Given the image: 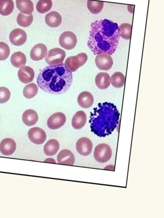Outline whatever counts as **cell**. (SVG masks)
Masks as SVG:
<instances>
[{
    "label": "cell",
    "mask_w": 164,
    "mask_h": 218,
    "mask_svg": "<svg viewBox=\"0 0 164 218\" xmlns=\"http://www.w3.org/2000/svg\"><path fill=\"white\" fill-rule=\"evenodd\" d=\"M87 7L89 11L93 14H98L102 11L104 2L94 1H87Z\"/></svg>",
    "instance_id": "cell-27"
},
{
    "label": "cell",
    "mask_w": 164,
    "mask_h": 218,
    "mask_svg": "<svg viewBox=\"0 0 164 218\" xmlns=\"http://www.w3.org/2000/svg\"><path fill=\"white\" fill-rule=\"evenodd\" d=\"M58 163L61 165H73L75 161V157L73 153L70 150H62L57 155Z\"/></svg>",
    "instance_id": "cell-16"
},
{
    "label": "cell",
    "mask_w": 164,
    "mask_h": 218,
    "mask_svg": "<svg viewBox=\"0 0 164 218\" xmlns=\"http://www.w3.org/2000/svg\"><path fill=\"white\" fill-rule=\"evenodd\" d=\"M18 75L19 79L22 83L28 84L33 80L35 72L33 69L30 67L23 66L19 69Z\"/></svg>",
    "instance_id": "cell-13"
},
{
    "label": "cell",
    "mask_w": 164,
    "mask_h": 218,
    "mask_svg": "<svg viewBox=\"0 0 164 218\" xmlns=\"http://www.w3.org/2000/svg\"><path fill=\"white\" fill-rule=\"evenodd\" d=\"M47 49L46 46L43 44H36L33 47L30 52L31 59L35 61H39L43 59L47 54Z\"/></svg>",
    "instance_id": "cell-14"
},
{
    "label": "cell",
    "mask_w": 164,
    "mask_h": 218,
    "mask_svg": "<svg viewBox=\"0 0 164 218\" xmlns=\"http://www.w3.org/2000/svg\"><path fill=\"white\" fill-rule=\"evenodd\" d=\"M33 15H26L21 13L18 14L17 21L18 24L23 27H27L32 24L33 21Z\"/></svg>",
    "instance_id": "cell-29"
},
{
    "label": "cell",
    "mask_w": 164,
    "mask_h": 218,
    "mask_svg": "<svg viewBox=\"0 0 164 218\" xmlns=\"http://www.w3.org/2000/svg\"><path fill=\"white\" fill-rule=\"evenodd\" d=\"M88 59L87 55L80 53L76 56L68 57L65 61V65L71 72H75L79 68L84 65Z\"/></svg>",
    "instance_id": "cell-5"
},
{
    "label": "cell",
    "mask_w": 164,
    "mask_h": 218,
    "mask_svg": "<svg viewBox=\"0 0 164 218\" xmlns=\"http://www.w3.org/2000/svg\"><path fill=\"white\" fill-rule=\"evenodd\" d=\"M38 92V87L34 83L29 84L26 86L23 89V95L25 98L28 99H32L37 95Z\"/></svg>",
    "instance_id": "cell-30"
},
{
    "label": "cell",
    "mask_w": 164,
    "mask_h": 218,
    "mask_svg": "<svg viewBox=\"0 0 164 218\" xmlns=\"http://www.w3.org/2000/svg\"><path fill=\"white\" fill-rule=\"evenodd\" d=\"M73 74L64 63L47 66L41 71L37 78L38 86L48 93L60 95L70 89Z\"/></svg>",
    "instance_id": "cell-2"
},
{
    "label": "cell",
    "mask_w": 164,
    "mask_h": 218,
    "mask_svg": "<svg viewBox=\"0 0 164 218\" xmlns=\"http://www.w3.org/2000/svg\"><path fill=\"white\" fill-rule=\"evenodd\" d=\"M9 40L13 45L21 46L27 41V35L25 31L21 29H15L9 34Z\"/></svg>",
    "instance_id": "cell-12"
},
{
    "label": "cell",
    "mask_w": 164,
    "mask_h": 218,
    "mask_svg": "<svg viewBox=\"0 0 164 218\" xmlns=\"http://www.w3.org/2000/svg\"><path fill=\"white\" fill-rule=\"evenodd\" d=\"M95 65L101 70L107 71L111 68L113 60L111 55L107 53L98 55L95 59Z\"/></svg>",
    "instance_id": "cell-11"
},
{
    "label": "cell",
    "mask_w": 164,
    "mask_h": 218,
    "mask_svg": "<svg viewBox=\"0 0 164 218\" xmlns=\"http://www.w3.org/2000/svg\"><path fill=\"white\" fill-rule=\"evenodd\" d=\"M11 63L14 67L20 68L25 65L27 61V58L24 53L21 52L14 53L10 59Z\"/></svg>",
    "instance_id": "cell-24"
},
{
    "label": "cell",
    "mask_w": 164,
    "mask_h": 218,
    "mask_svg": "<svg viewBox=\"0 0 164 218\" xmlns=\"http://www.w3.org/2000/svg\"><path fill=\"white\" fill-rule=\"evenodd\" d=\"M53 7V3L51 0H39L36 4L37 11L41 14L48 12Z\"/></svg>",
    "instance_id": "cell-28"
},
{
    "label": "cell",
    "mask_w": 164,
    "mask_h": 218,
    "mask_svg": "<svg viewBox=\"0 0 164 218\" xmlns=\"http://www.w3.org/2000/svg\"><path fill=\"white\" fill-rule=\"evenodd\" d=\"M65 57L66 53L64 50L55 48L50 49L47 53L45 59L47 64L53 65L63 63Z\"/></svg>",
    "instance_id": "cell-6"
},
{
    "label": "cell",
    "mask_w": 164,
    "mask_h": 218,
    "mask_svg": "<svg viewBox=\"0 0 164 218\" xmlns=\"http://www.w3.org/2000/svg\"><path fill=\"white\" fill-rule=\"evenodd\" d=\"M95 85L101 89H106L111 85V78L107 73L101 72L96 75L95 78Z\"/></svg>",
    "instance_id": "cell-21"
},
{
    "label": "cell",
    "mask_w": 164,
    "mask_h": 218,
    "mask_svg": "<svg viewBox=\"0 0 164 218\" xmlns=\"http://www.w3.org/2000/svg\"><path fill=\"white\" fill-rule=\"evenodd\" d=\"M16 7L22 13L32 14L34 10L33 3L31 0H16Z\"/></svg>",
    "instance_id": "cell-22"
},
{
    "label": "cell",
    "mask_w": 164,
    "mask_h": 218,
    "mask_svg": "<svg viewBox=\"0 0 164 218\" xmlns=\"http://www.w3.org/2000/svg\"><path fill=\"white\" fill-rule=\"evenodd\" d=\"M77 100L80 106L82 108L87 109L91 107L93 105L94 98L90 92L84 91L79 95Z\"/></svg>",
    "instance_id": "cell-17"
},
{
    "label": "cell",
    "mask_w": 164,
    "mask_h": 218,
    "mask_svg": "<svg viewBox=\"0 0 164 218\" xmlns=\"http://www.w3.org/2000/svg\"><path fill=\"white\" fill-rule=\"evenodd\" d=\"M28 136L31 142L36 145H41L47 138L45 132L38 127H33L28 132Z\"/></svg>",
    "instance_id": "cell-9"
},
{
    "label": "cell",
    "mask_w": 164,
    "mask_h": 218,
    "mask_svg": "<svg viewBox=\"0 0 164 218\" xmlns=\"http://www.w3.org/2000/svg\"><path fill=\"white\" fill-rule=\"evenodd\" d=\"M39 119V116L36 111L32 109L26 110L22 115V121L27 126H32L36 124Z\"/></svg>",
    "instance_id": "cell-20"
},
{
    "label": "cell",
    "mask_w": 164,
    "mask_h": 218,
    "mask_svg": "<svg viewBox=\"0 0 164 218\" xmlns=\"http://www.w3.org/2000/svg\"><path fill=\"white\" fill-rule=\"evenodd\" d=\"M93 145L91 141L87 137H82L76 142V149L81 155L87 156L92 151Z\"/></svg>",
    "instance_id": "cell-10"
},
{
    "label": "cell",
    "mask_w": 164,
    "mask_h": 218,
    "mask_svg": "<svg viewBox=\"0 0 164 218\" xmlns=\"http://www.w3.org/2000/svg\"><path fill=\"white\" fill-rule=\"evenodd\" d=\"M125 75L121 72H116L111 77V83L113 87L117 88L123 87L125 85Z\"/></svg>",
    "instance_id": "cell-26"
},
{
    "label": "cell",
    "mask_w": 164,
    "mask_h": 218,
    "mask_svg": "<svg viewBox=\"0 0 164 218\" xmlns=\"http://www.w3.org/2000/svg\"><path fill=\"white\" fill-rule=\"evenodd\" d=\"M87 120V115L85 112L81 110L78 111L72 119V127L75 130H80L85 126Z\"/></svg>",
    "instance_id": "cell-18"
},
{
    "label": "cell",
    "mask_w": 164,
    "mask_h": 218,
    "mask_svg": "<svg viewBox=\"0 0 164 218\" xmlns=\"http://www.w3.org/2000/svg\"><path fill=\"white\" fill-rule=\"evenodd\" d=\"M66 121V117L63 113H55L48 119L47 125L51 130H56L62 127Z\"/></svg>",
    "instance_id": "cell-8"
},
{
    "label": "cell",
    "mask_w": 164,
    "mask_h": 218,
    "mask_svg": "<svg viewBox=\"0 0 164 218\" xmlns=\"http://www.w3.org/2000/svg\"><path fill=\"white\" fill-rule=\"evenodd\" d=\"M129 6V7H130V9H128V10H129V11L130 12V13H133V11H134V6Z\"/></svg>",
    "instance_id": "cell-35"
},
{
    "label": "cell",
    "mask_w": 164,
    "mask_h": 218,
    "mask_svg": "<svg viewBox=\"0 0 164 218\" xmlns=\"http://www.w3.org/2000/svg\"><path fill=\"white\" fill-rule=\"evenodd\" d=\"M46 23L51 27H57L61 24L62 18L59 13L52 11L47 14L45 18Z\"/></svg>",
    "instance_id": "cell-19"
},
{
    "label": "cell",
    "mask_w": 164,
    "mask_h": 218,
    "mask_svg": "<svg viewBox=\"0 0 164 218\" xmlns=\"http://www.w3.org/2000/svg\"><path fill=\"white\" fill-rule=\"evenodd\" d=\"M10 48L4 42H0V61L7 59L10 55Z\"/></svg>",
    "instance_id": "cell-32"
},
{
    "label": "cell",
    "mask_w": 164,
    "mask_h": 218,
    "mask_svg": "<svg viewBox=\"0 0 164 218\" xmlns=\"http://www.w3.org/2000/svg\"><path fill=\"white\" fill-rule=\"evenodd\" d=\"M112 151L110 146L105 143L98 145L95 148L94 157L99 163H105L111 159Z\"/></svg>",
    "instance_id": "cell-4"
},
{
    "label": "cell",
    "mask_w": 164,
    "mask_h": 218,
    "mask_svg": "<svg viewBox=\"0 0 164 218\" xmlns=\"http://www.w3.org/2000/svg\"><path fill=\"white\" fill-rule=\"evenodd\" d=\"M11 93L8 89L0 87V104L6 103L9 100Z\"/></svg>",
    "instance_id": "cell-33"
},
{
    "label": "cell",
    "mask_w": 164,
    "mask_h": 218,
    "mask_svg": "<svg viewBox=\"0 0 164 218\" xmlns=\"http://www.w3.org/2000/svg\"><path fill=\"white\" fill-rule=\"evenodd\" d=\"M16 149V143L10 138L4 139L0 143V151L4 155H11L14 153Z\"/></svg>",
    "instance_id": "cell-15"
},
{
    "label": "cell",
    "mask_w": 164,
    "mask_h": 218,
    "mask_svg": "<svg viewBox=\"0 0 164 218\" xmlns=\"http://www.w3.org/2000/svg\"><path fill=\"white\" fill-rule=\"evenodd\" d=\"M14 8L13 0H0V14L7 16L13 12Z\"/></svg>",
    "instance_id": "cell-25"
},
{
    "label": "cell",
    "mask_w": 164,
    "mask_h": 218,
    "mask_svg": "<svg viewBox=\"0 0 164 218\" xmlns=\"http://www.w3.org/2000/svg\"><path fill=\"white\" fill-rule=\"evenodd\" d=\"M59 43L62 47L67 50H71L75 47L77 43L75 35L71 31H65L59 37Z\"/></svg>",
    "instance_id": "cell-7"
},
{
    "label": "cell",
    "mask_w": 164,
    "mask_h": 218,
    "mask_svg": "<svg viewBox=\"0 0 164 218\" xmlns=\"http://www.w3.org/2000/svg\"><path fill=\"white\" fill-rule=\"evenodd\" d=\"M59 149V141L54 139L48 141L45 145L44 152L48 156H53L56 154Z\"/></svg>",
    "instance_id": "cell-23"
},
{
    "label": "cell",
    "mask_w": 164,
    "mask_h": 218,
    "mask_svg": "<svg viewBox=\"0 0 164 218\" xmlns=\"http://www.w3.org/2000/svg\"><path fill=\"white\" fill-rule=\"evenodd\" d=\"M120 113L116 105L110 102L99 103L91 112L89 122L91 130L100 137L110 135L117 128Z\"/></svg>",
    "instance_id": "cell-3"
},
{
    "label": "cell",
    "mask_w": 164,
    "mask_h": 218,
    "mask_svg": "<svg viewBox=\"0 0 164 218\" xmlns=\"http://www.w3.org/2000/svg\"><path fill=\"white\" fill-rule=\"evenodd\" d=\"M121 33L116 23L106 19L95 21L91 24L87 45L95 55H112L117 50Z\"/></svg>",
    "instance_id": "cell-1"
},
{
    "label": "cell",
    "mask_w": 164,
    "mask_h": 218,
    "mask_svg": "<svg viewBox=\"0 0 164 218\" xmlns=\"http://www.w3.org/2000/svg\"><path fill=\"white\" fill-rule=\"evenodd\" d=\"M119 27L121 31V37L125 40H130L131 35V24L128 23H122L120 25Z\"/></svg>",
    "instance_id": "cell-31"
},
{
    "label": "cell",
    "mask_w": 164,
    "mask_h": 218,
    "mask_svg": "<svg viewBox=\"0 0 164 218\" xmlns=\"http://www.w3.org/2000/svg\"><path fill=\"white\" fill-rule=\"evenodd\" d=\"M105 170H111V171H114L115 170V166L113 165H109L107 166L105 168Z\"/></svg>",
    "instance_id": "cell-34"
}]
</instances>
